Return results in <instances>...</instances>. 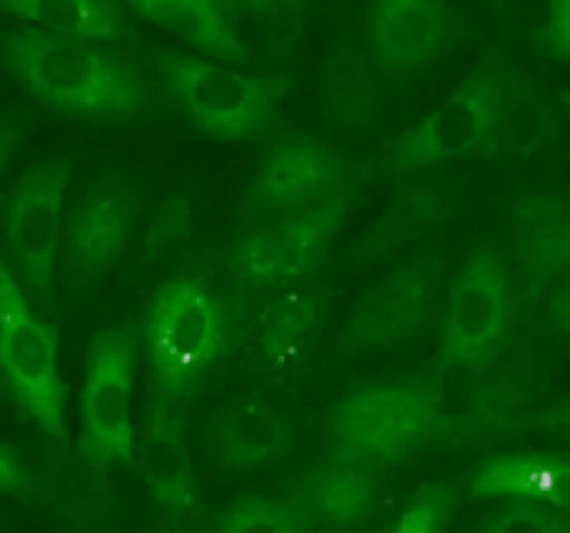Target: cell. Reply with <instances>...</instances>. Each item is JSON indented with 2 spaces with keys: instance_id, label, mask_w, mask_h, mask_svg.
<instances>
[{
  "instance_id": "obj_1",
  "label": "cell",
  "mask_w": 570,
  "mask_h": 533,
  "mask_svg": "<svg viewBox=\"0 0 570 533\" xmlns=\"http://www.w3.org/2000/svg\"><path fill=\"white\" fill-rule=\"evenodd\" d=\"M0 53L37 100L77 117H137L154 100L150 83L127 57L94 43L17 27L0 37Z\"/></svg>"
},
{
  "instance_id": "obj_2",
  "label": "cell",
  "mask_w": 570,
  "mask_h": 533,
  "mask_svg": "<svg viewBox=\"0 0 570 533\" xmlns=\"http://www.w3.org/2000/svg\"><path fill=\"white\" fill-rule=\"evenodd\" d=\"M237 330L240 320L234 310L204 284L184 277L160 284L144 320L154 394L184 404L234 347Z\"/></svg>"
},
{
  "instance_id": "obj_3",
  "label": "cell",
  "mask_w": 570,
  "mask_h": 533,
  "mask_svg": "<svg viewBox=\"0 0 570 533\" xmlns=\"http://www.w3.org/2000/svg\"><path fill=\"white\" fill-rule=\"evenodd\" d=\"M514 60L498 43L491 47L468 80L417 127L401 134L387 150L391 174H421L461 157H494L498 124L514 73Z\"/></svg>"
},
{
  "instance_id": "obj_4",
  "label": "cell",
  "mask_w": 570,
  "mask_h": 533,
  "mask_svg": "<svg viewBox=\"0 0 570 533\" xmlns=\"http://www.w3.org/2000/svg\"><path fill=\"white\" fill-rule=\"evenodd\" d=\"M154 67L180 110L217 140H247L274 127L291 77H250L180 50H157Z\"/></svg>"
},
{
  "instance_id": "obj_5",
  "label": "cell",
  "mask_w": 570,
  "mask_h": 533,
  "mask_svg": "<svg viewBox=\"0 0 570 533\" xmlns=\"http://www.w3.org/2000/svg\"><path fill=\"white\" fill-rule=\"evenodd\" d=\"M364 170L341 150L317 137L284 134L277 137L244 194V220L250 227L311 214L341 197H357Z\"/></svg>"
},
{
  "instance_id": "obj_6",
  "label": "cell",
  "mask_w": 570,
  "mask_h": 533,
  "mask_svg": "<svg viewBox=\"0 0 570 533\" xmlns=\"http://www.w3.org/2000/svg\"><path fill=\"white\" fill-rule=\"evenodd\" d=\"M0 377L23 414L57 444H67V384L57 371V327L30 310L0 257Z\"/></svg>"
},
{
  "instance_id": "obj_7",
  "label": "cell",
  "mask_w": 570,
  "mask_h": 533,
  "mask_svg": "<svg viewBox=\"0 0 570 533\" xmlns=\"http://www.w3.org/2000/svg\"><path fill=\"white\" fill-rule=\"evenodd\" d=\"M70 180V160H47L30 167L10 194L0 197L7 270L27 300L53 310V277L63 224V190Z\"/></svg>"
},
{
  "instance_id": "obj_8",
  "label": "cell",
  "mask_w": 570,
  "mask_h": 533,
  "mask_svg": "<svg viewBox=\"0 0 570 533\" xmlns=\"http://www.w3.org/2000/svg\"><path fill=\"white\" fill-rule=\"evenodd\" d=\"M134 374L137 337L130 327L94 334L87 347V377L80 391V444L77 451L97 467L134 464Z\"/></svg>"
},
{
  "instance_id": "obj_9",
  "label": "cell",
  "mask_w": 570,
  "mask_h": 533,
  "mask_svg": "<svg viewBox=\"0 0 570 533\" xmlns=\"http://www.w3.org/2000/svg\"><path fill=\"white\" fill-rule=\"evenodd\" d=\"M334 451L371 461L377 467L397 464L434 441L431 407L421 381L377 384L347 394L331 417Z\"/></svg>"
},
{
  "instance_id": "obj_10",
  "label": "cell",
  "mask_w": 570,
  "mask_h": 533,
  "mask_svg": "<svg viewBox=\"0 0 570 533\" xmlns=\"http://www.w3.org/2000/svg\"><path fill=\"white\" fill-rule=\"evenodd\" d=\"M441 270V250H421L384 274L351 310L341 334V354L391 351L417 337L434 310Z\"/></svg>"
},
{
  "instance_id": "obj_11",
  "label": "cell",
  "mask_w": 570,
  "mask_h": 533,
  "mask_svg": "<svg viewBox=\"0 0 570 533\" xmlns=\"http://www.w3.org/2000/svg\"><path fill=\"white\" fill-rule=\"evenodd\" d=\"M354 197H341L311 214L250 227L230 254V274L244 287H284L321 267L337 240Z\"/></svg>"
},
{
  "instance_id": "obj_12",
  "label": "cell",
  "mask_w": 570,
  "mask_h": 533,
  "mask_svg": "<svg viewBox=\"0 0 570 533\" xmlns=\"http://www.w3.org/2000/svg\"><path fill=\"white\" fill-rule=\"evenodd\" d=\"M511 314H514V290H511L508 267L498 250L478 247L451 287L444 334H441V357L488 367L508 334Z\"/></svg>"
},
{
  "instance_id": "obj_13",
  "label": "cell",
  "mask_w": 570,
  "mask_h": 533,
  "mask_svg": "<svg viewBox=\"0 0 570 533\" xmlns=\"http://www.w3.org/2000/svg\"><path fill=\"white\" fill-rule=\"evenodd\" d=\"M327 307V290H284L267 297L237 330L247 364L267 381L294 377L324 334Z\"/></svg>"
},
{
  "instance_id": "obj_14",
  "label": "cell",
  "mask_w": 570,
  "mask_h": 533,
  "mask_svg": "<svg viewBox=\"0 0 570 533\" xmlns=\"http://www.w3.org/2000/svg\"><path fill=\"white\" fill-rule=\"evenodd\" d=\"M137 220V197L120 177L97 180L67 220L63 257L67 284L83 294L94 290L120 260Z\"/></svg>"
},
{
  "instance_id": "obj_15",
  "label": "cell",
  "mask_w": 570,
  "mask_h": 533,
  "mask_svg": "<svg viewBox=\"0 0 570 533\" xmlns=\"http://www.w3.org/2000/svg\"><path fill=\"white\" fill-rule=\"evenodd\" d=\"M381 477L384 467L334 451L297 477L287 504L311 524V531H361L377 507Z\"/></svg>"
},
{
  "instance_id": "obj_16",
  "label": "cell",
  "mask_w": 570,
  "mask_h": 533,
  "mask_svg": "<svg viewBox=\"0 0 570 533\" xmlns=\"http://www.w3.org/2000/svg\"><path fill=\"white\" fill-rule=\"evenodd\" d=\"M458 10L431 0H381L367 10L371 60L381 77L401 80L431 63L454 37Z\"/></svg>"
},
{
  "instance_id": "obj_17",
  "label": "cell",
  "mask_w": 570,
  "mask_h": 533,
  "mask_svg": "<svg viewBox=\"0 0 570 533\" xmlns=\"http://www.w3.org/2000/svg\"><path fill=\"white\" fill-rule=\"evenodd\" d=\"M468 200V184L461 177H417L401 187L387 210L367 227V234L351 247L354 264H381L407 250L414 240L428 237L434 227L451 220Z\"/></svg>"
},
{
  "instance_id": "obj_18",
  "label": "cell",
  "mask_w": 570,
  "mask_h": 533,
  "mask_svg": "<svg viewBox=\"0 0 570 533\" xmlns=\"http://www.w3.org/2000/svg\"><path fill=\"white\" fill-rule=\"evenodd\" d=\"M134 464L154 494V501L164 507L170 521H184L197 507V474L184 437V414L180 404H170L154 394L144 437L134 444Z\"/></svg>"
},
{
  "instance_id": "obj_19",
  "label": "cell",
  "mask_w": 570,
  "mask_h": 533,
  "mask_svg": "<svg viewBox=\"0 0 570 533\" xmlns=\"http://www.w3.org/2000/svg\"><path fill=\"white\" fill-rule=\"evenodd\" d=\"M294 427L281 411L264 401L237 397L220 407L207 424V451L227 471H254L287 457Z\"/></svg>"
},
{
  "instance_id": "obj_20",
  "label": "cell",
  "mask_w": 570,
  "mask_h": 533,
  "mask_svg": "<svg viewBox=\"0 0 570 533\" xmlns=\"http://www.w3.org/2000/svg\"><path fill=\"white\" fill-rule=\"evenodd\" d=\"M321 107L331 127L351 134L371 130L384 113V77L377 73L371 53L347 33L327 47Z\"/></svg>"
},
{
  "instance_id": "obj_21",
  "label": "cell",
  "mask_w": 570,
  "mask_h": 533,
  "mask_svg": "<svg viewBox=\"0 0 570 533\" xmlns=\"http://www.w3.org/2000/svg\"><path fill=\"white\" fill-rule=\"evenodd\" d=\"M570 220L558 194H531L514 207V257L528 297L568 280Z\"/></svg>"
},
{
  "instance_id": "obj_22",
  "label": "cell",
  "mask_w": 570,
  "mask_h": 533,
  "mask_svg": "<svg viewBox=\"0 0 570 533\" xmlns=\"http://www.w3.org/2000/svg\"><path fill=\"white\" fill-rule=\"evenodd\" d=\"M130 10L190 47L220 57L224 63H247L250 47L237 30V3H217V0H134Z\"/></svg>"
},
{
  "instance_id": "obj_23",
  "label": "cell",
  "mask_w": 570,
  "mask_h": 533,
  "mask_svg": "<svg viewBox=\"0 0 570 533\" xmlns=\"http://www.w3.org/2000/svg\"><path fill=\"white\" fill-rule=\"evenodd\" d=\"M37 494L70 524L97 527L114 514V491L107 484V467H97L80 451H60L47 454L40 477H33Z\"/></svg>"
},
{
  "instance_id": "obj_24",
  "label": "cell",
  "mask_w": 570,
  "mask_h": 533,
  "mask_svg": "<svg viewBox=\"0 0 570 533\" xmlns=\"http://www.w3.org/2000/svg\"><path fill=\"white\" fill-rule=\"evenodd\" d=\"M471 494L544 504L568 514V464L551 454H494L474 471Z\"/></svg>"
},
{
  "instance_id": "obj_25",
  "label": "cell",
  "mask_w": 570,
  "mask_h": 533,
  "mask_svg": "<svg viewBox=\"0 0 570 533\" xmlns=\"http://www.w3.org/2000/svg\"><path fill=\"white\" fill-rule=\"evenodd\" d=\"M0 13L23 20L27 27H37L43 33L80 43L130 37L127 10L107 0H17L0 3Z\"/></svg>"
},
{
  "instance_id": "obj_26",
  "label": "cell",
  "mask_w": 570,
  "mask_h": 533,
  "mask_svg": "<svg viewBox=\"0 0 570 533\" xmlns=\"http://www.w3.org/2000/svg\"><path fill=\"white\" fill-rule=\"evenodd\" d=\"M554 130H558V117L548 93H541L531 83V77L521 67H514L491 160H524L534 150H541L554 137Z\"/></svg>"
},
{
  "instance_id": "obj_27",
  "label": "cell",
  "mask_w": 570,
  "mask_h": 533,
  "mask_svg": "<svg viewBox=\"0 0 570 533\" xmlns=\"http://www.w3.org/2000/svg\"><path fill=\"white\" fill-rule=\"evenodd\" d=\"M237 13L254 20L257 33L277 57H291L307 30L311 10L307 3L297 0H250V3H237Z\"/></svg>"
},
{
  "instance_id": "obj_28",
  "label": "cell",
  "mask_w": 570,
  "mask_h": 533,
  "mask_svg": "<svg viewBox=\"0 0 570 533\" xmlns=\"http://www.w3.org/2000/svg\"><path fill=\"white\" fill-rule=\"evenodd\" d=\"M217 533H311V524L287 501L240 497L217 517Z\"/></svg>"
},
{
  "instance_id": "obj_29",
  "label": "cell",
  "mask_w": 570,
  "mask_h": 533,
  "mask_svg": "<svg viewBox=\"0 0 570 533\" xmlns=\"http://www.w3.org/2000/svg\"><path fill=\"white\" fill-rule=\"evenodd\" d=\"M194 237V207L187 197H170L157 207L144 234V257L160 260L180 250Z\"/></svg>"
},
{
  "instance_id": "obj_30",
  "label": "cell",
  "mask_w": 570,
  "mask_h": 533,
  "mask_svg": "<svg viewBox=\"0 0 570 533\" xmlns=\"http://www.w3.org/2000/svg\"><path fill=\"white\" fill-rule=\"evenodd\" d=\"M481 533H570V527L564 511L528 501H508L484 521Z\"/></svg>"
},
{
  "instance_id": "obj_31",
  "label": "cell",
  "mask_w": 570,
  "mask_h": 533,
  "mask_svg": "<svg viewBox=\"0 0 570 533\" xmlns=\"http://www.w3.org/2000/svg\"><path fill=\"white\" fill-rule=\"evenodd\" d=\"M451 514H454V491L441 484H428L411 497V504L387 533H444L451 524Z\"/></svg>"
},
{
  "instance_id": "obj_32",
  "label": "cell",
  "mask_w": 570,
  "mask_h": 533,
  "mask_svg": "<svg viewBox=\"0 0 570 533\" xmlns=\"http://www.w3.org/2000/svg\"><path fill=\"white\" fill-rule=\"evenodd\" d=\"M534 47L554 60H568L570 57V3L568 0H554L544 13V20L534 30Z\"/></svg>"
},
{
  "instance_id": "obj_33",
  "label": "cell",
  "mask_w": 570,
  "mask_h": 533,
  "mask_svg": "<svg viewBox=\"0 0 570 533\" xmlns=\"http://www.w3.org/2000/svg\"><path fill=\"white\" fill-rule=\"evenodd\" d=\"M0 494H13V497H30L37 494L33 487V474L20 464V457L0 444Z\"/></svg>"
},
{
  "instance_id": "obj_34",
  "label": "cell",
  "mask_w": 570,
  "mask_h": 533,
  "mask_svg": "<svg viewBox=\"0 0 570 533\" xmlns=\"http://www.w3.org/2000/svg\"><path fill=\"white\" fill-rule=\"evenodd\" d=\"M568 300H570V284L568 280H561V284L554 287V294H551V304H548V317L554 320V327H558L561 334H568V320H570Z\"/></svg>"
},
{
  "instance_id": "obj_35",
  "label": "cell",
  "mask_w": 570,
  "mask_h": 533,
  "mask_svg": "<svg viewBox=\"0 0 570 533\" xmlns=\"http://www.w3.org/2000/svg\"><path fill=\"white\" fill-rule=\"evenodd\" d=\"M17 140H20L17 124L7 120V117H0V174H3V167H7V160H10V154H13V147H17Z\"/></svg>"
}]
</instances>
